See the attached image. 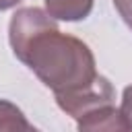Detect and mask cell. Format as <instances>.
<instances>
[{
    "mask_svg": "<svg viewBox=\"0 0 132 132\" xmlns=\"http://www.w3.org/2000/svg\"><path fill=\"white\" fill-rule=\"evenodd\" d=\"M8 41L16 60L29 66L54 95L87 87L99 76L89 45L62 33L43 8H19L8 25Z\"/></svg>",
    "mask_w": 132,
    "mask_h": 132,
    "instance_id": "1",
    "label": "cell"
},
{
    "mask_svg": "<svg viewBox=\"0 0 132 132\" xmlns=\"http://www.w3.org/2000/svg\"><path fill=\"white\" fill-rule=\"evenodd\" d=\"M54 97H56V103H58V107L62 111H66L74 120H80L89 111H93V109H97L101 105L113 103L116 93H113L111 82L105 76L99 74L91 85L68 91V93H60V95H54Z\"/></svg>",
    "mask_w": 132,
    "mask_h": 132,
    "instance_id": "2",
    "label": "cell"
},
{
    "mask_svg": "<svg viewBox=\"0 0 132 132\" xmlns=\"http://www.w3.org/2000/svg\"><path fill=\"white\" fill-rule=\"evenodd\" d=\"M76 126H78V130H91V132H97V130H107V132L130 130L122 111L116 109L113 103H107V105H101V107L89 111L87 116L76 120Z\"/></svg>",
    "mask_w": 132,
    "mask_h": 132,
    "instance_id": "3",
    "label": "cell"
},
{
    "mask_svg": "<svg viewBox=\"0 0 132 132\" xmlns=\"http://www.w3.org/2000/svg\"><path fill=\"white\" fill-rule=\"evenodd\" d=\"M95 0H45V10L56 21H82L91 14Z\"/></svg>",
    "mask_w": 132,
    "mask_h": 132,
    "instance_id": "4",
    "label": "cell"
},
{
    "mask_svg": "<svg viewBox=\"0 0 132 132\" xmlns=\"http://www.w3.org/2000/svg\"><path fill=\"white\" fill-rule=\"evenodd\" d=\"M2 130H8V132H14V130H27V132H33V124L27 122L25 113L10 101L6 99H0V132Z\"/></svg>",
    "mask_w": 132,
    "mask_h": 132,
    "instance_id": "5",
    "label": "cell"
},
{
    "mask_svg": "<svg viewBox=\"0 0 132 132\" xmlns=\"http://www.w3.org/2000/svg\"><path fill=\"white\" fill-rule=\"evenodd\" d=\"M120 111H122L128 128L132 130V85H128L124 89V93H122V107H120Z\"/></svg>",
    "mask_w": 132,
    "mask_h": 132,
    "instance_id": "6",
    "label": "cell"
},
{
    "mask_svg": "<svg viewBox=\"0 0 132 132\" xmlns=\"http://www.w3.org/2000/svg\"><path fill=\"white\" fill-rule=\"evenodd\" d=\"M113 2V6H116V10H118V14L122 16V21L130 27V31H132V0H111Z\"/></svg>",
    "mask_w": 132,
    "mask_h": 132,
    "instance_id": "7",
    "label": "cell"
},
{
    "mask_svg": "<svg viewBox=\"0 0 132 132\" xmlns=\"http://www.w3.org/2000/svg\"><path fill=\"white\" fill-rule=\"evenodd\" d=\"M23 0H0V12L2 10H8V8H12V6H16V4H21Z\"/></svg>",
    "mask_w": 132,
    "mask_h": 132,
    "instance_id": "8",
    "label": "cell"
}]
</instances>
